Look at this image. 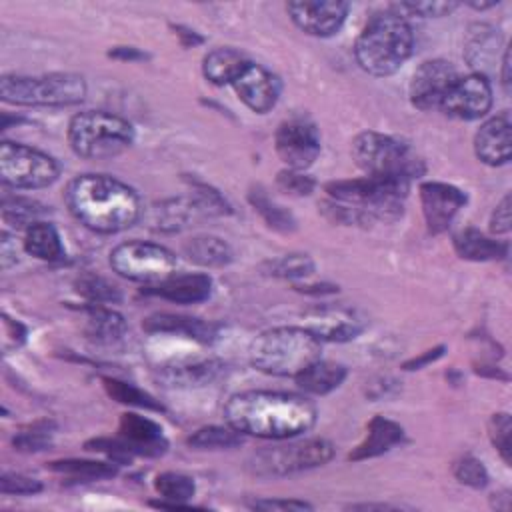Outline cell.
Segmentation results:
<instances>
[{"mask_svg":"<svg viewBox=\"0 0 512 512\" xmlns=\"http://www.w3.org/2000/svg\"><path fill=\"white\" fill-rule=\"evenodd\" d=\"M224 418L240 434L288 440L314 426L316 406L300 394L248 390L230 396Z\"/></svg>","mask_w":512,"mask_h":512,"instance_id":"1","label":"cell"},{"mask_svg":"<svg viewBox=\"0 0 512 512\" xmlns=\"http://www.w3.org/2000/svg\"><path fill=\"white\" fill-rule=\"evenodd\" d=\"M64 196L74 218L102 234L130 228L142 212L138 194L128 184L106 174L76 176Z\"/></svg>","mask_w":512,"mask_h":512,"instance_id":"2","label":"cell"},{"mask_svg":"<svg viewBox=\"0 0 512 512\" xmlns=\"http://www.w3.org/2000/svg\"><path fill=\"white\" fill-rule=\"evenodd\" d=\"M410 182L364 176L326 184L330 200L322 206L332 222L366 224L374 220L394 222L402 216Z\"/></svg>","mask_w":512,"mask_h":512,"instance_id":"3","label":"cell"},{"mask_svg":"<svg viewBox=\"0 0 512 512\" xmlns=\"http://www.w3.org/2000/svg\"><path fill=\"white\" fill-rule=\"evenodd\" d=\"M414 34L406 16L396 10L374 14L354 44L358 66L372 76L394 74L412 54Z\"/></svg>","mask_w":512,"mask_h":512,"instance_id":"4","label":"cell"},{"mask_svg":"<svg viewBox=\"0 0 512 512\" xmlns=\"http://www.w3.org/2000/svg\"><path fill=\"white\" fill-rule=\"evenodd\" d=\"M322 340L300 326H278L262 332L250 346V362L264 374L296 378L320 360Z\"/></svg>","mask_w":512,"mask_h":512,"instance_id":"5","label":"cell"},{"mask_svg":"<svg viewBox=\"0 0 512 512\" xmlns=\"http://www.w3.org/2000/svg\"><path fill=\"white\" fill-rule=\"evenodd\" d=\"M352 158L366 176L410 182L424 174V160L402 140L374 130L352 140Z\"/></svg>","mask_w":512,"mask_h":512,"instance_id":"6","label":"cell"},{"mask_svg":"<svg viewBox=\"0 0 512 512\" xmlns=\"http://www.w3.org/2000/svg\"><path fill=\"white\" fill-rule=\"evenodd\" d=\"M68 142L82 158H114L130 148L134 142V128L122 116L102 110H84L72 116L68 124Z\"/></svg>","mask_w":512,"mask_h":512,"instance_id":"7","label":"cell"},{"mask_svg":"<svg viewBox=\"0 0 512 512\" xmlns=\"http://www.w3.org/2000/svg\"><path fill=\"white\" fill-rule=\"evenodd\" d=\"M4 102L20 106H70L86 96V82L78 74L56 72L44 76L4 74L0 78Z\"/></svg>","mask_w":512,"mask_h":512,"instance_id":"8","label":"cell"},{"mask_svg":"<svg viewBox=\"0 0 512 512\" xmlns=\"http://www.w3.org/2000/svg\"><path fill=\"white\" fill-rule=\"evenodd\" d=\"M334 456V446L324 438H308L262 448L252 454L248 468L258 476H288L318 468Z\"/></svg>","mask_w":512,"mask_h":512,"instance_id":"9","label":"cell"},{"mask_svg":"<svg viewBox=\"0 0 512 512\" xmlns=\"http://www.w3.org/2000/svg\"><path fill=\"white\" fill-rule=\"evenodd\" d=\"M58 164L52 156L26 144H0V178L12 188H44L58 178Z\"/></svg>","mask_w":512,"mask_h":512,"instance_id":"10","label":"cell"},{"mask_svg":"<svg viewBox=\"0 0 512 512\" xmlns=\"http://www.w3.org/2000/svg\"><path fill=\"white\" fill-rule=\"evenodd\" d=\"M110 266L116 274L128 280L154 284L174 272L176 256L166 246L144 240H130L118 244L110 252Z\"/></svg>","mask_w":512,"mask_h":512,"instance_id":"11","label":"cell"},{"mask_svg":"<svg viewBox=\"0 0 512 512\" xmlns=\"http://www.w3.org/2000/svg\"><path fill=\"white\" fill-rule=\"evenodd\" d=\"M274 146L288 168L306 170L320 154V132L306 118H290L278 126Z\"/></svg>","mask_w":512,"mask_h":512,"instance_id":"12","label":"cell"},{"mask_svg":"<svg viewBox=\"0 0 512 512\" xmlns=\"http://www.w3.org/2000/svg\"><path fill=\"white\" fill-rule=\"evenodd\" d=\"M492 106V86L482 74L458 76L448 94L444 96L440 110L460 120L482 118Z\"/></svg>","mask_w":512,"mask_h":512,"instance_id":"13","label":"cell"},{"mask_svg":"<svg viewBox=\"0 0 512 512\" xmlns=\"http://www.w3.org/2000/svg\"><path fill=\"white\" fill-rule=\"evenodd\" d=\"M458 72L446 60H426L422 62L410 82V100L418 110L440 108L444 96L456 82Z\"/></svg>","mask_w":512,"mask_h":512,"instance_id":"14","label":"cell"},{"mask_svg":"<svg viewBox=\"0 0 512 512\" xmlns=\"http://www.w3.org/2000/svg\"><path fill=\"white\" fill-rule=\"evenodd\" d=\"M468 202L466 194L446 182H422L420 184V204L426 226L432 234L448 230L454 216Z\"/></svg>","mask_w":512,"mask_h":512,"instance_id":"15","label":"cell"},{"mask_svg":"<svg viewBox=\"0 0 512 512\" xmlns=\"http://www.w3.org/2000/svg\"><path fill=\"white\" fill-rule=\"evenodd\" d=\"M116 440L128 458L160 456L168 448L162 428L156 422H152L150 418L138 416L134 412H126L120 416Z\"/></svg>","mask_w":512,"mask_h":512,"instance_id":"16","label":"cell"},{"mask_svg":"<svg viewBox=\"0 0 512 512\" xmlns=\"http://www.w3.org/2000/svg\"><path fill=\"white\" fill-rule=\"evenodd\" d=\"M238 98L254 112L264 114L272 110L280 98V78L260 64L250 62L232 82Z\"/></svg>","mask_w":512,"mask_h":512,"instance_id":"17","label":"cell"},{"mask_svg":"<svg viewBox=\"0 0 512 512\" xmlns=\"http://www.w3.org/2000/svg\"><path fill=\"white\" fill-rule=\"evenodd\" d=\"M294 24L312 36H332L336 34L350 6L346 2H290L286 6Z\"/></svg>","mask_w":512,"mask_h":512,"instance_id":"18","label":"cell"},{"mask_svg":"<svg viewBox=\"0 0 512 512\" xmlns=\"http://www.w3.org/2000/svg\"><path fill=\"white\" fill-rule=\"evenodd\" d=\"M476 156L490 166H500L512 154V118L508 110L488 118L474 136Z\"/></svg>","mask_w":512,"mask_h":512,"instance_id":"19","label":"cell"},{"mask_svg":"<svg viewBox=\"0 0 512 512\" xmlns=\"http://www.w3.org/2000/svg\"><path fill=\"white\" fill-rule=\"evenodd\" d=\"M142 292L166 298L176 304H194L206 300L212 294V278L202 272L170 274L164 280L146 286Z\"/></svg>","mask_w":512,"mask_h":512,"instance_id":"20","label":"cell"},{"mask_svg":"<svg viewBox=\"0 0 512 512\" xmlns=\"http://www.w3.org/2000/svg\"><path fill=\"white\" fill-rule=\"evenodd\" d=\"M404 440V428L384 416H374L368 424V434L366 438L348 454L352 462L366 460L380 456L388 450H392L396 444Z\"/></svg>","mask_w":512,"mask_h":512,"instance_id":"21","label":"cell"},{"mask_svg":"<svg viewBox=\"0 0 512 512\" xmlns=\"http://www.w3.org/2000/svg\"><path fill=\"white\" fill-rule=\"evenodd\" d=\"M142 328L146 332H172V334H184L188 338H194L198 342H212L216 336V326L208 324L200 318L192 316H180V314H168L158 312L148 316L142 322Z\"/></svg>","mask_w":512,"mask_h":512,"instance_id":"22","label":"cell"},{"mask_svg":"<svg viewBox=\"0 0 512 512\" xmlns=\"http://www.w3.org/2000/svg\"><path fill=\"white\" fill-rule=\"evenodd\" d=\"M498 46H500V36H498V30H494L492 26L474 24L468 30L464 52H466V60L470 62V66L476 68V74L486 76V70L496 60Z\"/></svg>","mask_w":512,"mask_h":512,"instance_id":"23","label":"cell"},{"mask_svg":"<svg viewBox=\"0 0 512 512\" xmlns=\"http://www.w3.org/2000/svg\"><path fill=\"white\" fill-rule=\"evenodd\" d=\"M250 60L234 48H214L204 56L202 72L212 84H232Z\"/></svg>","mask_w":512,"mask_h":512,"instance_id":"24","label":"cell"},{"mask_svg":"<svg viewBox=\"0 0 512 512\" xmlns=\"http://www.w3.org/2000/svg\"><path fill=\"white\" fill-rule=\"evenodd\" d=\"M454 248L462 258L474 260V262L498 260V258H504L508 254L506 242L488 238L476 228H466V230L458 232L454 236Z\"/></svg>","mask_w":512,"mask_h":512,"instance_id":"25","label":"cell"},{"mask_svg":"<svg viewBox=\"0 0 512 512\" xmlns=\"http://www.w3.org/2000/svg\"><path fill=\"white\" fill-rule=\"evenodd\" d=\"M24 250L34 258L56 262L64 258V246L58 230L50 222H34L24 232Z\"/></svg>","mask_w":512,"mask_h":512,"instance_id":"26","label":"cell"},{"mask_svg":"<svg viewBox=\"0 0 512 512\" xmlns=\"http://www.w3.org/2000/svg\"><path fill=\"white\" fill-rule=\"evenodd\" d=\"M346 378V368L338 362L316 360L304 372H300L294 380L308 394H328L342 384Z\"/></svg>","mask_w":512,"mask_h":512,"instance_id":"27","label":"cell"},{"mask_svg":"<svg viewBox=\"0 0 512 512\" xmlns=\"http://www.w3.org/2000/svg\"><path fill=\"white\" fill-rule=\"evenodd\" d=\"M124 332H126V322L116 310L104 304H90L86 308V334L92 340L110 344L120 340Z\"/></svg>","mask_w":512,"mask_h":512,"instance_id":"28","label":"cell"},{"mask_svg":"<svg viewBox=\"0 0 512 512\" xmlns=\"http://www.w3.org/2000/svg\"><path fill=\"white\" fill-rule=\"evenodd\" d=\"M310 330L320 338V340H332V342H346L352 340L360 334L362 324L358 318H354L352 312L344 310H328L318 314Z\"/></svg>","mask_w":512,"mask_h":512,"instance_id":"29","label":"cell"},{"mask_svg":"<svg viewBox=\"0 0 512 512\" xmlns=\"http://www.w3.org/2000/svg\"><path fill=\"white\" fill-rule=\"evenodd\" d=\"M184 254L188 256V260H192L200 266H208V268L226 266L232 260L230 246L222 238L210 236V234L194 236V238L186 240Z\"/></svg>","mask_w":512,"mask_h":512,"instance_id":"30","label":"cell"},{"mask_svg":"<svg viewBox=\"0 0 512 512\" xmlns=\"http://www.w3.org/2000/svg\"><path fill=\"white\" fill-rule=\"evenodd\" d=\"M48 468L52 472L62 474L70 482H92V480H104L116 476V466L108 462H96V460H56L50 462Z\"/></svg>","mask_w":512,"mask_h":512,"instance_id":"31","label":"cell"},{"mask_svg":"<svg viewBox=\"0 0 512 512\" xmlns=\"http://www.w3.org/2000/svg\"><path fill=\"white\" fill-rule=\"evenodd\" d=\"M248 200L250 204L254 206V210L266 220V224L278 232H292L296 228V220L294 216L282 208L280 204H276L268 194L266 190H262L260 186L252 188L250 194H248Z\"/></svg>","mask_w":512,"mask_h":512,"instance_id":"32","label":"cell"},{"mask_svg":"<svg viewBox=\"0 0 512 512\" xmlns=\"http://www.w3.org/2000/svg\"><path fill=\"white\" fill-rule=\"evenodd\" d=\"M202 210L196 200H168L152 210V224L158 230H176L184 226L194 212Z\"/></svg>","mask_w":512,"mask_h":512,"instance_id":"33","label":"cell"},{"mask_svg":"<svg viewBox=\"0 0 512 512\" xmlns=\"http://www.w3.org/2000/svg\"><path fill=\"white\" fill-rule=\"evenodd\" d=\"M188 446L198 450H220L242 444V434L232 426H206L188 436Z\"/></svg>","mask_w":512,"mask_h":512,"instance_id":"34","label":"cell"},{"mask_svg":"<svg viewBox=\"0 0 512 512\" xmlns=\"http://www.w3.org/2000/svg\"><path fill=\"white\" fill-rule=\"evenodd\" d=\"M76 290L80 296H84L90 304H116L122 300L120 290L108 282L102 276L96 274H84L76 280Z\"/></svg>","mask_w":512,"mask_h":512,"instance_id":"35","label":"cell"},{"mask_svg":"<svg viewBox=\"0 0 512 512\" xmlns=\"http://www.w3.org/2000/svg\"><path fill=\"white\" fill-rule=\"evenodd\" d=\"M156 492L170 502H186L194 496L196 484L190 476L180 472H162L154 480Z\"/></svg>","mask_w":512,"mask_h":512,"instance_id":"36","label":"cell"},{"mask_svg":"<svg viewBox=\"0 0 512 512\" xmlns=\"http://www.w3.org/2000/svg\"><path fill=\"white\" fill-rule=\"evenodd\" d=\"M102 382H104L108 396L114 398L116 402L138 406V408H148V410H156V412L162 410V404H158L150 394L142 392L140 388H136L132 384L120 382L116 378H102Z\"/></svg>","mask_w":512,"mask_h":512,"instance_id":"37","label":"cell"},{"mask_svg":"<svg viewBox=\"0 0 512 512\" xmlns=\"http://www.w3.org/2000/svg\"><path fill=\"white\" fill-rule=\"evenodd\" d=\"M44 210L40 208L38 202L32 200H24V198H12V200H4L2 202V218L4 222L16 226V228H28L30 224L38 222L36 218L42 214Z\"/></svg>","mask_w":512,"mask_h":512,"instance_id":"38","label":"cell"},{"mask_svg":"<svg viewBox=\"0 0 512 512\" xmlns=\"http://www.w3.org/2000/svg\"><path fill=\"white\" fill-rule=\"evenodd\" d=\"M220 372L218 362H202L194 366H184L178 370H168L166 378L168 382H180V384H206L212 382Z\"/></svg>","mask_w":512,"mask_h":512,"instance_id":"39","label":"cell"},{"mask_svg":"<svg viewBox=\"0 0 512 512\" xmlns=\"http://www.w3.org/2000/svg\"><path fill=\"white\" fill-rule=\"evenodd\" d=\"M50 424L48 422H40L34 424L22 432H18L12 440V444L16 446V450L22 452H40L46 450L50 446Z\"/></svg>","mask_w":512,"mask_h":512,"instance_id":"40","label":"cell"},{"mask_svg":"<svg viewBox=\"0 0 512 512\" xmlns=\"http://www.w3.org/2000/svg\"><path fill=\"white\" fill-rule=\"evenodd\" d=\"M510 430H512V424H510V416L506 412H498L490 418V424H488L490 440H492V444L496 446V450L500 452V456L506 464H510V460H512Z\"/></svg>","mask_w":512,"mask_h":512,"instance_id":"41","label":"cell"},{"mask_svg":"<svg viewBox=\"0 0 512 512\" xmlns=\"http://www.w3.org/2000/svg\"><path fill=\"white\" fill-rule=\"evenodd\" d=\"M270 270L274 276L300 278V276H308L314 270V262L306 254H290L274 260L270 264Z\"/></svg>","mask_w":512,"mask_h":512,"instance_id":"42","label":"cell"},{"mask_svg":"<svg viewBox=\"0 0 512 512\" xmlns=\"http://www.w3.org/2000/svg\"><path fill=\"white\" fill-rule=\"evenodd\" d=\"M454 476L472 488H484L488 484V472L484 468V464L474 458V456H462L456 464H454Z\"/></svg>","mask_w":512,"mask_h":512,"instance_id":"43","label":"cell"},{"mask_svg":"<svg viewBox=\"0 0 512 512\" xmlns=\"http://www.w3.org/2000/svg\"><path fill=\"white\" fill-rule=\"evenodd\" d=\"M276 184H278L280 190H284L288 194H294V196H308L316 186L312 176L304 174L302 170H292V168L278 172Z\"/></svg>","mask_w":512,"mask_h":512,"instance_id":"44","label":"cell"},{"mask_svg":"<svg viewBox=\"0 0 512 512\" xmlns=\"http://www.w3.org/2000/svg\"><path fill=\"white\" fill-rule=\"evenodd\" d=\"M458 4L456 2H402V4H396L394 10L398 14H410V16H424V18H430V16H446L450 14L452 10H456Z\"/></svg>","mask_w":512,"mask_h":512,"instance_id":"45","label":"cell"},{"mask_svg":"<svg viewBox=\"0 0 512 512\" xmlns=\"http://www.w3.org/2000/svg\"><path fill=\"white\" fill-rule=\"evenodd\" d=\"M0 490L2 494H36L42 490V484L36 478L24 474L4 472L0 476Z\"/></svg>","mask_w":512,"mask_h":512,"instance_id":"46","label":"cell"},{"mask_svg":"<svg viewBox=\"0 0 512 512\" xmlns=\"http://www.w3.org/2000/svg\"><path fill=\"white\" fill-rule=\"evenodd\" d=\"M26 340V328L8 316H2V348L4 352L22 346Z\"/></svg>","mask_w":512,"mask_h":512,"instance_id":"47","label":"cell"},{"mask_svg":"<svg viewBox=\"0 0 512 512\" xmlns=\"http://www.w3.org/2000/svg\"><path fill=\"white\" fill-rule=\"evenodd\" d=\"M510 196L506 194L500 204L494 208L490 218V232L494 234H506L510 232Z\"/></svg>","mask_w":512,"mask_h":512,"instance_id":"48","label":"cell"},{"mask_svg":"<svg viewBox=\"0 0 512 512\" xmlns=\"http://www.w3.org/2000/svg\"><path fill=\"white\" fill-rule=\"evenodd\" d=\"M252 508L258 510H310L312 506L302 500H256Z\"/></svg>","mask_w":512,"mask_h":512,"instance_id":"49","label":"cell"},{"mask_svg":"<svg viewBox=\"0 0 512 512\" xmlns=\"http://www.w3.org/2000/svg\"><path fill=\"white\" fill-rule=\"evenodd\" d=\"M442 352H444V346H438V348L426 350V352H424L422 356H418V358H412V360H408V362L404 364V368H406V370H418V368L426 366L428 362H434L436 358H440V356H442Z\"/></svg>","mask_w":512,"mask_h":512,"instance_id":"50","label":"cell"},{"mask_svg":"<svg viewBox=\"0 0 512 512\" xmlns=\"http://www.w3.org/2000/svg\"><path fill=\"white\" fill-rule=\"evenodd\" d=\"M110 56L122 58V60H144L146 58L144 52H140L138 48H132V46H118L110 52Z\"/></svg>","mask_w":512,"mask_h":512,"instance_id":"51","label":"cell"},{"mask_svg":"<svg viewBox=\"0 0 512 512\" xmlns=\"http://www.w3.org/2000/svg\"><path fill=\"white\" fill-rule=\"evenodd\" d=\"M176 34L182 38L184 46H196V44L202 42V38L194 30H188V28H182V26H176Z\"/></svg>","mask_w":512,"mask_h":512,"instance_id":"52","label":"cell"},{"mask_svg":"<svg viewBox=\"0 0 512 512\" xmlns=\"http://www.w3.org/2000/svg\"><path fill=\"white\" fill-rule=\"evenodd\" d=\"M508 68H510V58H508V50L504 52V60H502V84L504 90H510V76H508Z\"/></svg>","mask_w":512,"mask_h":512,"instance_id":"53","label":"cell"},{"mask_svg":"<svg viewBox=\"0 0 512 512\" xmlns=\"http://www.w3.org/2000/svg\"><path fill=\"white\" fill-rule=\"evenodd\" d=\"M498 2H470V6L472 8H476V10H486V8H492V6H496Z\"/></svg>","mask_w":512,"mask_h":512,"instance_id":"54","label":"cell"}]
</instances>
